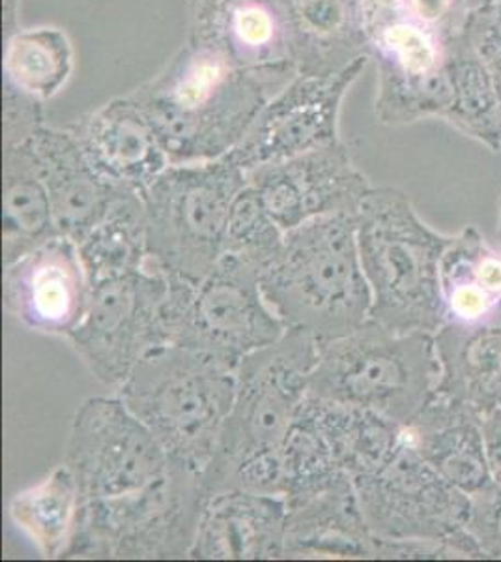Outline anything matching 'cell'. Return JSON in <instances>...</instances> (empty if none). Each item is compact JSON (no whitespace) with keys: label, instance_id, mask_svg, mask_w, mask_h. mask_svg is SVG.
<instances>
[{"label":"cell","instance_id":"obj_1","mask_svg":"<svg viewBox=\"0 0 501 562\" xmlns=\"http://www.w3.org/2000/svg\"><path fill=\"white\" fill-rule=\"evenodd\" d=\"M296 76L294 68H240L190 29L169 65L127 97L158 132L171 164H201L225 158Z\"/></svg>","mask_w":501,"mask_h":562},{"label":"cell","instance_id":"obj_2","mask_svg":"<svg viewBox=\"0 0 501 562\" xmlns=\"http://www.w3.org/2000/svg\"><path fill=\"white\" fill-rule=\"evenodd\" d=\"M317 355L311 336L286 328L275 344L241 360L235 402L203 471L206 498L227 490L283 495L286 441L309 392Z\"/></svg>","mask_w":501,"mask_h":562},{"label":"cell","instance_id":"obj_3","mask_svg":"<svg viewBox=\"0 0 501 562\" xmlns=\"http://www.w3.org/2000/svg\"><path fill=\"white\" fill-rule=\"evenodd\" d=\"M357 212L317 217L286 231L280 254L259 272L262 293L286 328L317 344L354 333L371 317Z\"/></svg>","mask_w":501,"mask_h":562},{"label":"cell","instance_id":"obj_4","mask_svg":"<svg viewBox=\"0 0 501 562\" xmlns=\"http://www.w3.org/2000/svg\"><path fill=\"white\" fill-rule=\"evenodd\" d=\"M449 240L419 217L407 193L373 188L357 212L368 319L397 333H436L445 323L440 262Z\"/></svg>","mask_w":501,"mask_h":562},{"label":"cell","instance_id":"obj_5","mask_svg":"<svg viewBox=\"0 0 501 562\" xmlns=\"http://www.w3.org/2000/svg\"><path fill=\"white\" fill-rule=\"evenodd\" d=\"M236 370L187 347H158L135 366L116 396L166 450L203 473L235 402Z\"/></svg>","mask_w":501,"mask_h":562},{"label":"cell","instance_id":"obj_6","mask_svg":"<svg viewBox=\"0 0 501 562\" xmlns=\"http://www.w3.org/2000/svg\"><path fill=\"white\" fill-rule=\"evenodd\" d=\"M439 379L434 334L397 333L368 319L354 333L318 344L307 394L408 426L436 396Z\"/></svg>","mask_w":501,"mask_h":562},{"label":"cell","instance_id":"obj_7","mask_svg":"<svg viewBox=\"0 0 501 562\" xmlns=\"http://www.w3.org/2000/svg\"><path fill=\"white\" fill-rule=\"evenodd\" d=\"M248 175L227 156L171 164L140 193L147 216V267L198 285L225 256L227 225Z\"/></svg>","mask_w":501,"mask_h":562},{"label":"cell","instance_id":"obj_8","mask_svg":"<svg viewBox=\"0 0 501 562\" xmlns=\"http://www.w3.org/2000/svg\"><path fill=\"white\" fill-rule=\"evenodd\" d=\"M206 501L203 473L169 460L139 492L83 501L64 559H187Z\"/></svg>","mask_w":501,"mask_h":562},{"label":"cell","instance_id":"obj_9","mask_svg":"<svg viewBox=\"0 0 501 562\" xmlns=\"http://www.w3.org/2000/svg\"><path fill=\"white\" fill-rule=\"evenodd\" d=\"M169 280L167 339L238 370L241 360L283 338L286 326L262 293L259 270L225 256L198 285Z\"/></svg>","mask_w":501,"mask_h":562},{"label":"cell","instance_id":"obj_10","mask_svg":"<svg viewBox=\"0 0 501 562\" xmlns=\"http://www.w3.org/2000/svg\"><path fill=\"white\" fill-rule=\"evenodd\" d=\"M360 7L368 58L378 71L376 119L386 126L444 121L451 103V49L457 40L451 42L415 20L400 0H360Z\"/></svg>","mask_w":501,"mask_h":562},{"label":"cell","instance_id":"obj_11","mask_svg":"<svg viewBox=\"0 0 501 562\" xmlns=\"http://www.w3.org/2000/svg\"><path fill=\"white\" fill-rule=\"evenodd\" d=\"M368 529L382 540L447 543L460 559H485L468 525L471 497L449 484L408 442L376 473L354 479Z\"/></svg>","mask_w":501,"mask_h":562},{"label":"cell","instance_id":"obj_12","mask_svg":"<svg viewBox=\"0 0 501 562\" xmlns=\"http://www.w3.org/2000/svg\"><path fill=\"white\" fill-rule=\"evenodd\" d=\"M167 276L150 267L90 283L89 306L68 336L100 383L118 389L143 358L169 344Z\"/></svg>","mask_w":501,"mask_h":562},{"label":"cell","instance_id":"obj_13","mask_svg":"<svg viewBox=\"0 0 501 562\" xmlns=\"http://www.w3.org/2000/svg\"><path fill=\"white\" fill-rule=\"evenodd\" d=\"M62 463L90 501L150 486L167 473L169 458L121 397L95 396L73 416Z\"/></svg>","mask_w":501,"mask_h":562},{"label":"cell","instance_id":"obj_14","mask_svg":"<svg viewBox=\"0 0 501 562\" xmlns=\"http://www.w3.org/2000/svg\"><path fill=\"white\" fill-rule=\"evenodd\" d=\"M368 60L330 76L294 77L264 105L227 158L248 173L339 143L341 103Z\"/></svg>","mask_w":501,"mask_h":562},{"label":"cell","instance_id":"obj_15","mask_svg":"<svg viewBox=\"0 0 501 562\" xmlns=\"http://www.w3.org/2000/svg\"><path fill=\"white\" fill-rule=\"evenodd\" d=\"M246 175L285 233L317 217L357 212L373 190L341 140Z\"/></svg>","mask_w":501,"mask_h":562},{"label":"cell","instance_id":"obj_16","mask_svg":"<svg viewBox=\"0 0 501 562\" xmlns=\"http://www.w3.org/2000/svg\"><path fill=\"white\" fill-rule=\"evenodd\" d=\"M2 294L8 314L25 328L68 338L83 319L90 296L76 240L57 235L7 265Z\"/></svg>","mask_w":501,"mask_h":562},{"label":"cell","instance_id":"obj_17","mask_svg":"<svg viewBox=\"0 0 501 562\" xmlns=\"http://www.w3.org/2000/svg\"><path fill=\"white\" fill-rule=\"evenodd\" d=\"M71 132L95 171L121 190L143 193L171 166L158 132L129 97L84 115Z\"/></svg>","mask_w":501,"mask_h":562},{"label":"cell","instance_id":"obj_18","mask_svg":"<svg viewBox=\"0 0 501 562\" xmlns=\"http://www.w3.org/2000/svg\"><path fill=\"white\" fill-rule=\"evenodd\" d=\"M283 495L227 490L206 501L190 557L195 561L285 559Z\"/></svg>","mask_w":501,"mask_h":562},{"label":"cell","instance_id":"obj_19","mask_svg":"<svg viewBox=\"0 0 501 562\" xmlns=\"http://www.w3.org/2000/svg\"><path fill=\"white\" fill-rule=\"evenodd\" d=\"M187 2L191 31L219 45L235 65L246 70H296L291 34L280 0Z\"/></svg>","mask_w":501,"mask_h":562},{"label":"cell","instance_id":"obj_20","mask_svg":"<svg viewBox=\"0 0 501 562\" xmlns=\"http://www.w3.org/2000/svg\"><path fill=\"white\" fill-rule=\"evenodd\" d=\"M29 143L52 199L58 233L79 243L102 220L121 188L95 171L71 130L42 126Z\"/></svg>","mask_w":501,"mask_h":562},{"label":"cell","instance_id":"obj_21","mask_svg":"<svg viewBox=\"0 0 501 562\" xmlns=\"http://www.w3.org/2000/svg\"><path fill=\"white\" fill-rule=\"evenodd\" d=\"M440 379L436 394L477 415L501 409V302L474 321H445L434 333Z\"/></svg>","mask_w":501,"mask_h":562},{"label":"cell","instance_id":"obj_22","mask_svg":"<svg viewBox=\"0 0 501 562\" xmlns=\"http://www.w3.org/2000/svg\"><path fill=\"white\" fill-rule=\"evenodd\" d=\"M408 442L449 484L476 497L492 486L482 416L451 397H432L408 426Z\"/></svg>","mask_w":501,"mask_h":562},{"label":"cell","instance_id":"obj_23","mask_svg":"<svg viewBox=\"0 0 501 562\" xmlns=\"http://www.w3.org/2000/svg\"><path fill=\"white\" fill-rule=\"evenodd\" d=\"M373 546L352 476L286 506L285 559H373Z\"/></svg>","mask_w":501,"mask_h":562},{"label":"cell","instance_id":"obj_24","mask_svg":"<svg viewBox=\"0 0 501 562\" xmlns=\"http://www.w3.org/2000/svg\"><path fill=\"white\" fill-rule=\"evenodd\" d=\"M298 76H330L368 58L360 0H280Z\"/></svg>","mask_w":501,"mask_h":562},{"label":"cell","instance_id":"obj_25","mask_svg":"<svg viewBox=\"0 0 501 562\" xmlns=\"http://www.w3.org/2000/svg\"><path fill=\"white\" fill-rule=\"evenodd\" d=\"M299 413L322 434L352 479L380 471L405 441V426L375 411L307 394Z\"/></svg>","mask_w":501,"mask_h":562},{"label":"cell","instance_id":"obj_26","mask_svg":"<svg viewBox=\"0 0 501 562\" xmlns=\"http://www.w3.org/2000/svg\"><path fill=\"white\" fill-rule=\"evenodd\" d=\"M60 235L31 143L2 148V261H18Z\"/></svg>","mask_w":501,"mask_h":562},{"label":"cell","instance_id":"obj_27","mask_svg":"<svg viewBox=\"0 0 501 562\" xmlns=\"http://www.w3.org/2000/svg\"><path fill=\"white\" fill-rule=\"evenodd\" d=\"M445 321H474L501 302V248L468 225L451 235L440 262Z\"/></svg>","mask_w":501,"mask_h":562},{"label":"cell","instance_id":"obj_28","mask_svg":"<svg viewBox=\"0 0 501 562\" xmlns=\"http://www.w3.org/2000/svg\"><path fill=\"white\" fill-rule=\"evenodd\" d=\"M83 495L60 463L10 501V518L44 559H64L76 535Z\"/></svg>","mask_w":501,"mask_h":562},{"label":"cell","instance_id":"obj_29","mask_svg":"<svg viewBox=\"0 0 501 562\" xmlns=\"http://www.w3.org/2000/svg\"><path fill=\"white\" fill-rule=\"evenodd\" d=\"M77 244L89 283L147 267V216L140 193L121 190Z\"/></svg>","mask_w":501,"mask_h":562},{"label":"cell","instance_id":"obj_30","mask_svg":"<svg viewBox=\"0 0 501 562\" xmlns=\"http://www.w3.org/2000/svg\"><path fill=\"white\" fill-rule=\"evenodd\" d=\"M73 47L58 26L18 29L4 38V83L47 102L70 81Z\"/></svg>","mask_w":501,"mask_h":562},{"label":"cell","instance_id":"obj_31","mask_svg":"<svg viewBox=\"0 0 501 562\" xmlns=\"http://www.w3.org/2000/svg\"><path fill=\"white\" fill-rule=\"evenodd\" d=\"M449 85L444 121L490 150H500L501 109L494 76L464 36L451 49Z\"/></svg>","mask_w":501,"mask_h":562},{"label":"cell","instance_id":"obj_32","mask_svg":"<svg viewBox=\"0 0 501 562\" xmlns=\"http://www.w3.org/2000/svg\"><path fill=\"white\" fill-rule=\"evenodd\" d=\"M283 240L285 231L267 211L261 193L248 182L230 209L225 254L240 257L261 272L280 254Z\"/></svg>","mask_w":501,"mask_h":562},{"label":"cell","instance_id":"obj_33","mask_svg":"<svg viewBox=\"0 0 501 562\" xmlns=\"http://www.w3.org/2000/svg\"><path fill=\"white\" fill-rule=\"evenodd\" d=\"M2 103V148L25 145L44 126V103L7 83Z\"/></svg>","mask_w":501,"mask_h":562},{"label":"cell","instance_id":"obj_34","mask_svg":"<svg viewBox=\"0 0 501 562\" xmlns=\"http://www.w3.org/2000/svg\"><path fill=\"white\" fill-rule=\"evenodd\" d=\"M468 530L485 559H501V482H492L487 492L471 497Z\"/></svg>","mask_w":501,"mask_h":562},{"label":"cell","instance_id":"obj_35","mask_svg":"<svg viewBox=\"0 0 501 562\" xmlns=\"http://www.w3.org/2000/svg\"><path fill=\"white\" fill-rule=\"evenodd\" d=\"M464 38L494 77H501V0L492 7L474 10Z\"/></svg>","mask_w":501,"mask_h":562},{"label":"cell","instance_id":"obj_36","mask_svg":"<svg viewBox=\"0 0 501 562\" xmlns=\"http://www.w3.org/2000/svg\"><path fill=\"white\" fill-rule=\"evenodd\" d=\"M402 8L415 20L436 29L445 38H463L471 8L468 0H400Z\"/></svg>","mask_w":501,"mask_h":562},{"label":"cell","instance_id":"obj_37","mask_svg":"<svg viewBox=\"0 0 501 562\" xmlns=\"http://www.w3.org/2000/svg\"><path fill=\"white\" fill-rule=\"evenodd\" d=\"M21 0H2V26H4V38L15 33L18 15H20Z\"/></svg>","mask_w":501,"mask_h":562},{"label":"cell","instance_id":"obj_38","mask_svg":"<svg viewBox=\"0 0 501 562\" xmlns=\"http://www.w3.org/2000/svg\"><path fill=\"white\" fill-rule=\"evenodd\" d=\"M496 2H498V0H468L471 12H474V10H481V8L492 7Z\"/></svg>","mask_w":501,"mask_h":562},{"label":"cell","instance_id":"obj_39","mask_svg":"<svg viewBox=\"0 0 501 562\" xmlns=\"http://www.w3.org/2000/svg\"><path fill=\"white\" fill-rule=\"evenodd\" d=\"M498 246L501 248V198H500V216H498Z\"/></svg>","mask_w":501,"mask_h":562},{"label":"cell","instance_id":"obj_40","mask_svg":"<svg viewBox=\"0 0 501 562\" xmlns=\"http://www.w3.org/2000/svg\"><path fill=\"white\" fill-rule=\"evenodd\" d=\"M496 81V90H498V100H500V109H501V77H494Z\"/></svg>","mask_w":501,"mask_h":562}]
</instances>
